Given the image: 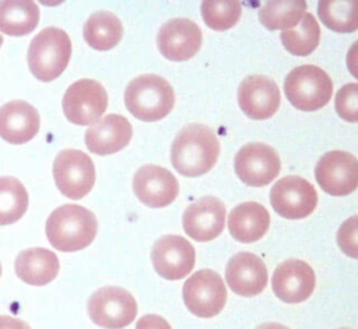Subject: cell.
<instances>
[{
    "instance_id": "obj_1",
    "label": "cell",
    "mask_w": 358,
    "mask_h": 329,
    "mask_svg": "<svg viewBox=\"0 0 358 329\" xmlns=\"http://www.w3.org/2000/svg\"><path fill=\"white\" fill-rule=\"evenodd\" d=\"M220 155V141L214 130L201 123H190L179 130L171 146V162L185 176L208 172Z\"/></svg>"
},
{
    "instance_id": "obj_2",
    "label": "cell",
    "mask_w": 358,
    "mask_h": 329,
    "mask_svg": "<svg viewBox=\"0 0 358 329\" xmlns=\"http://www.w3.org/2000/svg\"><path fill=\"white\" fill-rule=\"evenodd\" d=\"M46 237L50 245L62 252L87 248L95 238L98 221L92 211L80 204H63L46 220Z\"/></svg>"
},
{
    "instance_id": "obj_3",
    "label": "cell",
    "mask_w": 358,
    "mask_h": 329,
    "mask_svg": "<svg viewBox=\"0 0 358 329\" xmlns=\"http://www.w3.org/2000/svg\"><path fill=\"white\" fill-rule=\"evenodd\" d=\"M173 104L172 85L157 74L137 76L124 90L127 111L143 122H155L165 118L172 111Z\"/></svg>"
},
{
    "instance_id": "obj_4",
    "label": "cell",
    "mask_w": 358,
    "mask_h": 329,
    "mask_svg": "<svg viewBox=\"0 0 358 329\" xmlns=\"http://www.w3.org/2000/svg\"><path fill=\"white\" fill-rule=\"evenodd\" d=\"M71 41L66 31L57 27H46L36 34L28 48V66L41 81L57 78L69 64Z\"/></svg>"
},
{
    "instance_id": "obj_5",
    "label": "cell",
    "mask_w": 358,
    "mask_h": 329,
    "mask_svg": "<svg viewBox=\"0 0 358 329\" xmlns=\"http://www.w3.org/2000/svg\"><path fill=\"white\" fill-rule=\"evenodd\" d=\"M284 91L296 109L312 112L323 108L331 98L333 83L330 76L313 64L292 69L284 80Z\"/></svg>"
},
{
    "instance_id": "obj_6",
    "label": "cell",
    "mask_w": 358,
    "mask_h": 329,
    "mask_svg": "<svg viewBox=\"0 0 358 329\" xmlns=\"http://www.w3.org/2000/svg\"><path fill=\"white\" fill-rule=\"evenodd\" d=\"M90 319L103 329H122L130 325L137 315L134 297L122 287H102L88 300Z\"/></svg>"
},
{
    "instance_id": "obj_7",
    "label": "cell",
    "mask_w": 358,
    "mask_h": 329,
    "mask_svg": "<svg viewBox=\"0 0 358 329\" xmlns=\"http://www.w3.org/2000/svg\"><path fill=\"white\" fill-rule=\"evenodd\" d=\"M183 302L199 318L220 314L227 302V288L221 276L211 269L194 272L183 284Z\"/></svg>"
},
{
    "instance_id": "obj_8",
    "label": "cell",
    "mask_w": 358,
    "mask_h": 329,
    "mask_svg": "<svg viewBox=\"0 0 358 329\" xmlns=\"http://www.w3.org/2000/svg\"><path fill=\"white\" fill-rule=\"evenodd\" d=\"M53 178L62 195L78 200L92 189L95 167L92 160L81 150H62L53 161Z\"/></svg>"
},
{
    "instance_id": "obj_9",
    "label": "cell",
    "mask_w": 358,
    "mask_h": 329,
    "mask_svg": "<svg viewBox=\"0 0 358 329\" xmlns=\"http://www.w3.org/2000/svg\"><path fill=\"white\" fill-rule=\"evenodd\" d=\"M62 104L71 123L87 126L99 120L106 111L108 94L99 81L81 78L66 90Z\"/></svg>"
},
{
    "instance_id": "obj_10",
    "label": "cell",
    "mask_w": 358,
    "mask_h": 329,
    "mask_svg": "<svg viewBox=\"0 0 358 329\" xmlns=\"http://www.w3.org/2000/svg\"><path fill=\"white\" fill-rule=\"evenodd\" d=\"M270 203L281 217L298 220L313 213L317 204V193L306 179L288 175L278 179L271 188Z\"/></svg>"
},
{
    "instance_id": "obj_11",
    "label": "cell",
    "mask_w": 358,
    "mask_h": 329,
    "mask_svg": "<svg viewBox=\"0 0 358 329\" xmlns=\"http://www.w3.org/2000/svg\"><path fill=\"white\" fill-rule=\"evenodd\" d=\"M238 178L249 186H264L277 178L281 161L277 151L264 143H248L234 160Z\"/></svg>"
},
{
    "instance_id": "obj_12",
    "label": "cell",
    "mask_w": 358,
    "mask_h": 329,
    "mask_svg": "<svg viewBox=\"0 0 358 329\" xmlns=\"http://www.w3.org/2000/svg\"><path fill=\"white\" fill-rule=\"evenodd\" d=\"M319 186L329 195L344 196L357 189L358 162L347 151L333 150L323 154L315 168Z\"/></svg>"
},
{
    "instance_id": "obj_13",
    "label": "cell",
    "mask_w": 358,
    "mask_h": 329,
    "mask_svg": "<svg viewBox=\"0 0 358 329\" xmlns=\"http://www.w3.org/2000/svg\"><path fill=\"white\" fill-rule=\"evenodd\" d=\"M151 262L155 272L166 280L186 277L196 262L193 245L180 235H164L151 249Z\"/></svg>"
},
{
    "instance_id": "obj_14",
    "label": "cell",
    "mask_w": 358,
    "mask_h": 329,
    "mask_svg": "<svg viewBox=\"0 0 358 329\" xmlns=\"http://www.w3.org/2000/svg\"><path fill=\"white\" fill-rule=\"evenodd\" d=\"M200 27L189 18H171L164 22L157 34V45L162 56L182 62L193 57L201 46Z\"/></svg>"
},
{
    "instance_id": "obj_15",
    "label": "cell",
    "mask_w": 358,
    "mask_h": 329,
    "mask_svg": "<svg viewBox=\"0 0 358 329\" xmlns=\"http://www.w3.org/2000/svg\"><path fill=\"white\" fill-rule=\"evenodd\" d=\"M225 204L215 196H204L189 204L182 216L185 232L194 241L217 238L225 225Z\"/></svg>"
},
{
    "instance_id": "obj_16",
    "label": "cell",
    "mask_w": 358,
    "mask_h": 329,
    "mask_svg": "<svg viewBox=\"0 0 358 329\" xmlns=\"http://www.w3.org/2000/svg\"><path fill=\"white\" fill-rule=\"evenodd\" d=\"M281 95L275 81L263 74L243 78L238 88V104L243 113L256 120L271 118L280 106Z\"/></svg>"
},
{
    "instance_id": "obj_17",
    "label": "cell",
    "mask_w": 358,
    "mask_h": 329,
    "mask_svg": "<svg viewBox=\"0 0 358 329\" xmlns=\"http://www.w3.org/2000/svg\"><path fill=\"white\" fill-rule=\"evenodd\" d=\"M133 190L137 199L145 206L165 207L176 199L179 183L166 168L145 164L133 176Z\"/></svg>"
},
{
    "instance_id": "obj_18",
    "label": "cell",
    "mask_w": 358,
    "mask_h": 329,
    "mask_svg": "<svg viewBox=\"0 0 358 329\" xmlns=\"http://www.w3.org/2000/svg\"><path fill=\"white\" fill-rule=\"evenodd\" d=\"M316 286L313 269L303 260L288 259L280 263L271 277V287L277 298L288 304L308 300Z\"/></svg>"
},
{
    "instance_id": "obj_19",
    "label": "cell",
    "mask_w": 358,
    "mask_h": 329,
    "mask_svg": "<svg viewBox=\"0 0 358 329\" xmlns=\"http://www.w3.org/2000/svg\"><path fill=\"white\" fill-rule=\"evenodd\" d=\"M225 280L235 294L253 297L266 288L267 269L257 255L238 252L227 263Z\"/></svg>"
},
{
    "instance_id": "obj_20",
    "label": "cell",
    "mask_w": 358,
    "mask_h": 329,
    "mask_svg": "<svg viewBox=\"0 0 358 329\" xmlns=\"http://www.w3.org/2000/svg\"><path fill=\"white\" fill-rule=\"evenodd\" d=\"M131 134V125L124 116L109 113L87 129L85 146L94 154L108 155L124 148Z\"/></svg>"
},
{
    "instance_id": "obj_21",
    "label": "cell",
    "mask_w": 358,
    "mask_h": 329,
    "mask_svg": "<svg viewBox=\"0 0 358 329\" xmlns=\"http://www.w3.org/2000/svg\"><path fill=\"white\" fill-rule=\"evenodd\" d=\"M41 126L39 112L25 101L14 99L0 106V137L11 144H24Z\"/></svg>"
},
{
    "instance_id": "obj_22",
    "label": "cell",
    "mask_w": 358,
    "mask_h": 329,
    "mask_svg": "<svg viewBox=\"0 0 358 329\" xmlns=\"http://www.w3.org/2000/svg\"><path fill=\"white\" fill-rule=\"evenodd\" d=\"M270 214L257 202H243L235 206L228 216V230L231 235L242 242L250 244L260 239L268 230Z\"/></svg>"
},
{
    "instance_id": "obj_23",
    "label": "cell",
    "mask_w": 358,
    "mask_h": 329,
    "mask_svg": "<svg viewBox=\"0 0 358 329\" xmlns=\"http://www.w3.org/2000/svg\"><path fill=\"white\" fill-rule=\"evenodd\" d=\"M59 259L46 248H29L21 251L14 262L15 274L27 284L45 286L56 279Z\"/></svg>"
},
{
    "instance_id": "obj_24",
    "label": "cell",
    "mask_w": 358,
    "mask_h": 329,
    "mask_svg": "<svg viewBox=\"0 0 358 329\" xmlns=\"http://www.w3.org/2000/svg\"><path fill=\"white\" fill-rule=\"evenodd\" d=\"M39 22V7L32 0H1L0 31L10 36L32 32Z\"/></svg>"
},
{
    "instance_id": "obj_25",
    "label": "cell",
    "mask_w": 358,
    "mask_h": 329,
    "mask_svg": "<svg viewBox=\"0 0 358 329\" xmlns=\"http://www.w3.org/2000/svg\"><path fill=\"white\" fill-rule=\"evenodd\" d=\"M83 35L91 48L96 50H109L120 42L123 25L113 13L96 11L85 21Z\"/></svg>"
},
{
    "instance_id": "obj_26",
    "label": "cell",
    "mask_w": 358,
    "mask_h": 329,
    "mask_svg": "<svg viewBox=\"0 0 358 329\" xmlns=\"http://www.w3.org/2000/svg\"><path fill=\"white\" fill-rule=\"evenodd\" d=\"M303 0H275L266 1L259 8V20L267 29H292L306 13Z\"/></svg>"
},
{
    "instance_id": "obj_27",
    "label": "cell",
    "mask_w": 358,
    "mask_h": 329,
    "mask_svg": "<svg viewBox=\"0 0 358 329\" xmlns=\"http://www.w3.org/2000/svg\"><path fill=\"white\" fill-rule=\"evenodd\" d=\"M317 14L320 21L336 32H354L358 28L357 0H320Z\"/></svg>"
},
{
    "instance_id": "obj_28",
    "label": "cell",
    "mask_w": 358,
    "mask_h": 329,
    "mask_svg": "<svg viewBox=\"0 0 358 329\" xmlns=\"http://www.w3.org/2000/svg\"><path fill=\"white\" fill-rule=\"evenodd\" d=\"M280 38L284 48L291 55L308 56L319 45L320 28L315 17L310 13H305L298 25L292 29L282 31Z\"/></svg>"
},
{
    "instance_id": "obj_29",
    "label": "cell",
    "mask_w": 358,
    "mask_h": 329,
    "mask_svg": "<svg viewBox=\"0 0 358 329\" xmlns=\"http://www.w3.org/2000/svg\"><path fill=\"white\" fill-rule=\"evenodd\" d=\"M28 192L14 176H0V225L18 221L28 209Z\"/></svg>"
},
{
    "instance_id": "obj_30",
    "label": "cell",
    "mask_w": 358,
    "mask_h": 329,
    "mask_svg": "<svg viewBox=\"0 0 358 329\" xmlns=\"http://www.w3.org/2000/svg\"><path fill=\"white\" fill-rule=\"evenodd\" d=\"M242 6L235 0H204L201 1V15L206 25L214 31L232 28L241 18Z\"/></svg>"
},
{
    "instance_id": "obj_31",
    "label": "cell",
    "mask_w": 358,
    "mask_h": 329,
    "mask_svg": "<svg viewBox=\"0 0 358 329\" xmlns=\"http://www.w3.org/2000/svg\"><path fill=\"white\" fill-rule=\"evenodd\" d=\"M336 112L348 122L358 120V84L348 83L343 85L337 94L334 101Z\"/></svg>"
},
{
    "instance_id": "obj_32",
    "label": "cell",
    "mask_w": 358,
    "mask_h": 329,
    "mask_svg": "<svg viewBox=\"0 0 358 329\" xmlns=\"http://www.w3.org/2000/svg\"><path fill=\"white\" fill-rule=\"evenodd\" d=\"M357 216L350 217L347 221L341 224L337 232V242L338 246L344 253L350 258L358 256V242H357Z\"/></svg>"
},
{
    "instance_id": "obj_33",
    "label": "cell",
    "mask_w": 358,
    "mask_h": 329,
    "mask_svg": "<svg viewBox=\"0 0 358 329\" xmlns=\"http://www.w3.org/2000/svg\"><path fill=\"white\" fill-rule=\"evenodd\" d=\"M136 329H172V328L168 323V321L164 319L162 316L155 314H148L141 316L137 321Z\"/></svg>"
},
{
    "instance_id": "obj_34",
    "label": "cell",
    "mask_w": 358,
    "mask_h": 329,
    "mask_svg": "<svg viewBox=\"0 0 358 329\" xmlns=\"http://www.w3.org/2000/svg\"><path fill=\"white\" fill-rule=\"evenodd\" d=\"M0 329H31V328L22 319H18L10 315H0Z\"/></svg>"
},
{
    "instance_id": "obj_35",
    "label": "cell",
    "mask_w": 358,
    "mask_h": 329,
    "mask_svg": "<svg viewBox=\"0 0 358 329\" xmlns=\"http://www.w3.org/2000/svg\"><path fill=\"white\" fill-rule=\"evenodd\" d=\"M256 329H289L285 325L277 323V322H267V323H262L259 325Z\"/></svg>"
},
{
    "instance_id": "obj_36",
    "label": "cell",
    "mask_w": 358,
    "mask_h": 329,
    "mask_svg": "<svg viewBox=\"0 0 358 329\" xmlns=\"http://www.w3.org/2000/svg\"><path fill=\"white\" fill-rule=\"evenodd\" d=\"M1 43H3V36H1V34H0V46H1Z\"/></svg>"
},
{
    "instance_id": "obj_37",
    "label": "cell",
    "mask_w": 358,
    "mask_h": 329,
    "mask_svg": "<svg viewBox=\"0 0 358 329\" xmlns=\"http://www.w3.org/2000/svg\"><path fill=\"white\" fill-rule=\"evenodd\" d=\"M0 276H1V263H0Z\"/></svg>"
},
{
    "instance_id": "obj_38",
    "label": "cell",
    "mask_w": 358,
    "mask_h": 329,
    "mask_svg": "<svg viewBox=\"0 0 358 329\" xmlns=\"http://www.w3.org/2000/svg\"><path fill=\"white\" fill-rule=\"evenodd\" d=\"M341 329H350V328H341Z\"/></svg>"
}]
</instances>
